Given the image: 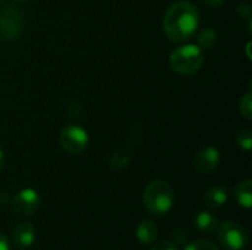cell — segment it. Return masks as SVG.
I'll list each match as a JSON object with an SVG mask.
<instances>
[{
    "instance_id": "6da1fadb",
    "label": "cell",
    "mask_w": 252,
    "mask_h": 250,
    "mask_svg": "<svg viewBox=\"0 0 252 250\" xmlns=\"http://www.w3.org/2000/svg\"><path fill=\"white\" fill-rule=\"evenodd\" d=\"M199 12L189 1H177L168 7L164 16V32L173 43L189 40L198 29Z\"/></svg>"
},
{
    "instance_id": "7a4b0ae2",
    "label": "cell",
    "mask_w": 252,
    "mask_h": 250,
    "mask_svg": "<svg viewBox=\"0 0 252 250\" xmlns=\"http://www.w3.org/2000/svg\"><path fill=\"white\" fill-rule=\"evenodd\" d=\"M143 205L152 215H165L174 205V190L162 180H154L143 192Z\"/></svg>"
},
{
    "instance_id": "3957f363",
    "label": "cell",
    "mask_w": 252,
    "mask_h": 250,
    "mask_svg": "<svg viewBox=\"0 0 252 250\" xmlns=\"http://www.w3.org/2000/svg\"><path fill=\"white\" fill-rule=\"evenodd\" d=\"M204 63L202 49L196 44H185L174 49L170 55V66L180 75H192L201 69Z\"/></svg>"
},
{
    "instance_id": "277c9868",
    "label": "cell",
    "mask_w": 252,
    "mask_h": 250,
    "mask_svg": "<svg viewBox=\"0 0 252 250\" xmlns=\"http://www.w3.org/2000/svg\"><path fill=\"white\" fill-rule=\"evenodd\" d=\"M217 236L221 246L229 250H242L248 245L247 228L235 221H224L223 224H220Z\"/></svg>"
},
{
    "instance_id": "5b68a950",
    "label": "cell",
    "mask_w": 252,
    "mask_h": 250,
    "mask_svg": "<svg viewBox=\"0 0 252 250\" xmlns=\"http://www.w3.org/2000/svg\"><path fill=\"white\" fill-rule=\"evenodd\" d=\"M59 143L65 152L71 155H80L89 144V136L80 125H66L59 134Z\"/></svg>"
},
{
    "instance_id": "8992f818",
    "label": "cell",
    "mask_w": 252,
    "mask_h": 250,
    "mask_svg": "<svg viewBox=\"0 0 252 250\" xmlns=\"http://www.w3.org/2000/svg\"><path fill=\"white\" fill-rule=\"evenodd\" d=\"M24 29V16L15 7L0 10V38L6 41L16 40Z\"/></svg>"
},
{
    "instance_id": "52a82bcc",
    "label": "cell",
    "mask_w": 252,
    "mask_h": 250,
    "mask_svg": "<svg viewBox=\"0 0 252 250\" xmlns=\"http://www.w3.org/2000/svg\"><path fill=\"white\" fill-rule=\"evenodd\" d=\"M41 199L34 189H22L12 197L10 206L18 215H31L40 208Z\"/></svg>"
},
{
    "instance_id": "ba28073f",
    "label": "cell",
    "mask_w": 252,
    "mask_h": 250,
    "mask_svg": "<svg viewBox=\"0 0 252 250\" xmlns=\"http://www.w3.org/2000/svg\"><path fill=\"white\" fill-rule=\"evenodd\" d=\"M220 162V153L216 147H204L193 158V167L199 174L213 172Z\"/></svg>"
},
{
    "instance_id": "9c48e42d",
    "label": "cell",
    "mask_w": 252,
    "mask_h": 250,
    "mask_svg": "<svg viewBox=\"0 0 252 250\" xmlns=\"http://www.w3.org/2000/svg\"><path fill=\"white\" fill-rule=\"evenodd\" d=\"M35 242V228L30 222L19 224L12 234V243L16 249H28Z\"/></svg>"
},
{
    "instance_id": "30bf717a",
    "label": "cell",
    "mask_w": 252,
    "mask_h": 250,
    "mask_svg": "<svg viewBox=\"0 0 252 250\" xmlns=\"http://www.w3.org/2000/svg\"><path fill=\"white\" fill-rule=\"evenodd\" d=\"M229 199L227 189L223 186H214L204 194V205L208 209H220Z\"/></svg>"
},
{
    "instance_id": "8fae6325",
    "label": "cell",
    "mask_w": 252,
    "mask_h": 250,
    "mask_svg": "<svg viewBox=\"0 0 252 250\" xmlns=\"http://www.w3.org/2000/svg\"><path fill=\"white\" fill-rule=\"evenodd\" d=\"M158 234H159L158 225L151 220L142 221L136 230V237L142 245H152L158 239Z\"/></svg>"
},
{
    "instance_id": "7c38bea8",
    "label": "cell",
    "mask_w": 252,
    "mask_h": 250,
    "mask_svg": "<svg viewBox=\"0 0 252 250\" xmlns=\"http://www.w3.org/2000/svg\"><path fill=\"white\" fill-rule=\"evenodd\" d=\"M219 225H220L219 220L211 212H207V211L199 212L195 218V227L199 233H207V234L217 233Z\"/></svg>"
},
{
    "instance_id": "4fadbf2b",
    "label": "cell",
    "mask_w": 252,
    "mask_h": 250,
    "mask_svg": "<svg viewBox=\"0 0 252 250\" xmlns=\"http://www.w3.org/2000/svg\"><path fill=\"white\" fill-rule=\"evenodd\" d=\"M235 199L238 205L245 209H251L252 206V181L244 180L235 187Z\"/></svg>"
},
{
    "instance_id": "5bb4252c",
    "label": "cell",
    "mask_w": 252,
    "mask_h": 250,
    "mask_svg": "<svg viewBox=\"0 0 252 250\" xmlns=\"http://www.w3.org/2000/svg\"><path fill=\"white\" fill-rule=\"evenodd\" d=\"M131 161V153L127 152V150H118L115 152L111 159H109V165L115 169V171H120L123 168H126Z\"/></svg>"
},
{
    "instance_id": "9a60e30c",
    "label": "cell",
    "mask_w": 252,
    "mask_h": 250,
    "mask_svg": "<svg viewBox=\"0 0 252 250\" xmlns=\"http://www.w3.org/2000/svg\"><path fill=\"white\" fill-rule=\"evenodd\" d=\"M217 41V34L213 28H205L198 35V47L201 49H211Z\"/></svg>"
},
{
    "instance_id": "2e32d148",
    "label": "cell",
    "mask_w": 252,
    "mask_h": 250,
    "mask_svg": "<svg viewBox=\"0 0 252 250\" xmlns=\"http://www.w3.org/2000/svg\"><path fill=\"white\" fill-rule=\"evenodd\" d=\"M239 112L245 119H252V94L247 93L239 102Z\"/></svg>"
},
{
    "instance_id": "e0dca14e",
    "label": "cell",
    "mask_w": 252,
    "mask_h": 250,
    "mask_svg": "<svg viewBox=\"0 0 252 250\" xmlns=\"http://www.w3.org/2000/svg\"><path fill=\"white\" fill-rule=\"evenodd\" d=\"M185 250H219L217 245L213 243L211 240H205V239H199V240H195L192 243H189Z\"/></svg>"
},
{
    "instance_id": "ac0fdd59",
    "label": "cell",
    "mask_w": 252,
    "mask_h": 250,
    "mask_svg": "<svg viewBox=\"0 0 252 250\" xmlns=\"http://www.w3.org/2000/svg\"><path fill=\"white\" fill-rule=\"evenodd\" d=\"M236 143H238V146L241 147V149H244V150H251L252 147V136H251V131L250 130H242V131H239L238 133V136H236Z\"/></svg>"
},
{
    "instance_id": "d6986e66",
    "label": "cell",
    "mask_w": 252,
    "mask_h": 250,
    "mask_svg": "<svg viewBox=\"0 0 252 250\" xmlns=\"http://www.w3.org/2000/svg\"><path fill=\"white\" fill-rule=\"evenodd\" d=\"M151 250H179L177 243L171 242V240H159V242H154Z\"/></svg>"
},
{
    "instance_id": "ffe728a7",
    "label": "cell",
    "mask_w": 252,
    "mask_h": 250,
    "mask_svg": "<svg viewBox=\"0 0 252 250\" xmlns=\"http://www.w3.org/2000/svg\"><path fill=\"white\" fill-rule=\"evenodd\" d=\"M238 12H239V15H241V16H247V18H250V16H251V6H250V4H247V3H244V4L238 6Z\"/></svg>"
},
{
    "instance_id": "44dd1931",
    "label": "cell",
    "mask_w": 252,
    "mask_h": 250,
    "mask_svg": "<svg viewBox=\"0 0 252 250\" xmlns=\"http://www.w3.org/2000/svg\"><path fill=\"white\" fill-rule=\"evenodd\" d=\"M0 250H10L9 240H7V237L3 233H0Z\"/></svg>"
},
{
    "instance_id": "7402d4cb",
    "label": "cell",
    "mask_w": 252,
    "mask_h": 250,
    "mask_svg": "<svg viewBox=\"0 0 252 250\" xmlns=\"http://www.w3.org/2000/svg\"><path fill=\"white\" fill-rule=\"evenodd\" d=\"M205 1V4H208L210 7H220V6H223V3H224V0H204Z\"/></svg>"
},
{
    "instance_id": "603a6c76",
    "label": "cell",
    "mask_w": 252,
    "mask_h": 250,
    "mask_svg": "<svg viewBox=\"0 0 252 250\" xmlns=\"http://www.w3.org/2000/svg\"><path fill=\"white\" fill-rule=\"evenodd\" d=\"M4 167V153H3V150L0 149V169Z\"/></svg>"
},
{
    "instance_id": "cb8c5ba5",
    "label": "cell",
    "mask_w": 252,
    "mask_h": 250,
    "mask_svg": "<svg viewBox=\"0 0 252 250\" xmlns=\"http://www.w3.org/2000/svg\"><path fill=\"white\" fill-rule=\"evenodd\" d=\"M12 1H18V3H22V1H27V0H12Z\"/></svg>"
},
{
    "instance_id": "d4e9b609",
    "label": "cell",
    "mask_w": 252,
    "mask_h": 250,
    "mask_svg": "<svg viewBox=\"0 0 252 250\" xmlns=\"http://www.w3.org/2000/svg\"><path fill=\"white\" fill-rule=\"evenodd\" d=\"M0 3H1V0H0Z\"/></svg>"
}]
</instances>
